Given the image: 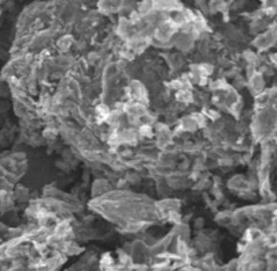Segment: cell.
I'll use <instances>...</instances> for the list:
<instances>
[{
	"instance_id": "obj_4",
	"label": "cell",
	"mask_w": 277,
	"mask_h": 271,
	"mask_svg": "<svg viewBox=\"0 0 277 271\" xmlns=\"http://www.w3.org/2000/svg\"><path fill=\"white\" fill-rule=\"evenodd\" d=\"M126 179H127V182L131 183V184H134V183H137V182H139V181H141L139 175H138V174H135V172H130V174H127Z\"/></svg>"
},
{
	"instance_id": "obj_3",
	"label": "cell",
	"mask_w": 277,
	"mask_h": 271,
	"mask_svg": "<svg viewBox=\"0 0 277 271\" xmlns=\"http://www.w3.org/2000/svg\"><path fill=\"white\" fill-rule=\"evenodd\" d=\"M100 265H102L103 269H110V267L114 266V259H112L110 253H104L102 259H100Z\"/></svg>"
},
{
	"instance_id": "obj_6",
	"label": "cell",
	"mask_w": 277,
	"mask_h": 271,
	"mask_svg": "<svg viewBox=\"0 0 277 271\" xmlns=\"http://www.w3.org/2000/svg\"><path fill=\"white\" fill-rule=\"evenodd\" d=\"M202 224H204V220H203V218H199L196 223H195V226H196L197 229H200V226H202Z\"/></svg>"
},
{
	"instance_id": "obj_1",
	"label": "cell",
	"mask_w": 277,
	"mask_h": 271,
	"mask_svg": "<svg viewBox=\"0 0 277 271\" xmlns=\"http://www.w3.org/2000/svg\"><path fill=\"white\" fill-rule=\"evenodd\" d=\"M75 44L73 41V37L72 36H64L61 37L60 40H58L57 45H58V49L61 50V52H68L70 49V46Z\"/></svg>"
},
{
	"instance_id": "obj_5",
	"label": "cell",
	"mask_w": 277,
	"mask_h": 271,
	"mask_svg": "<svg viewBox=\"0 0 277 271\" xmlns=\"http://www.w3.org/2000/svg\"><path fill=\"white\" fill-rule=\"evenodd\" d=\"M17 198L18 200L23 201L27 198V190L24 189V187H18L17 189Z\"/></svg>"
},
{
	"instance_id": "obj_2",
	"label": "cell",
	"mask_w": 277,
	"mask_h": 271,
	"mask_svg": "<svg viewBox=\"0 0 277 271\" xmlns=\"http://www.w3.org/2000/svg\"><path fill=\"white\" fill-rule=\"evenodd\" d=\"M138 133L139 137H142V138H150L153 136V126L150 124L142 122V125L138 128Z\"/></svg>"
}]
</instances>
